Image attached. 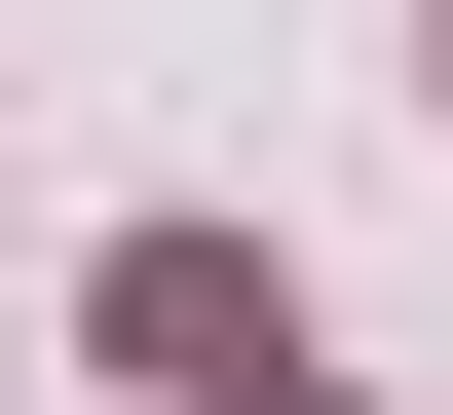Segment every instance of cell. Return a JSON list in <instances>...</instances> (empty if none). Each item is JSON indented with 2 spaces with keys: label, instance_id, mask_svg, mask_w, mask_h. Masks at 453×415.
Instances as JSON below:
<instances>
[{
  "label": "cell",
  "instance_id": "obj_1",
  "mask_svg": "<svg viewBox=\"0 0 453 415\" xmlns=\"http://www.w3.org/2000/svg\"><path fill=\"white\" fill-rule=\"evenodd\" d=\"M113 378L151 415H265L303 378V265H265V227H113Z\"/></svg>",
  "mask_w": 453,
  "mask_h": 415
}]
</instances>
